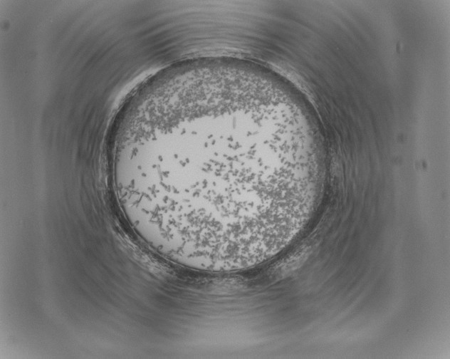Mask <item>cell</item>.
<instances>
[{
  "mask_svg": "<svg viewBox=\"0 0 450 359\" xmlns=\"http://www.w3.org/2000/svg\"><path fill=\"white\" fill-rule=\"evenodd\" d=\"M252 120L242 109L167 108L133 180L142 218L167 236L213 244L275 224L286 210V174L259 160Z\"/></svg>",
  "mask_w": 450,
  "mask_h": 359,
  "instance_id": "cell-1",
  "label": "cell"
}]
</instances>
